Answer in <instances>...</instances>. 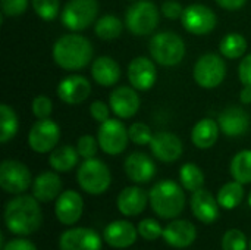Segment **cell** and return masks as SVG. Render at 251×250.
<instances>
[{
    "mask_svg": "<svg viewBox=\"0 0 251 250\" xmlns=\"http://www.w3.org/2000/svg\"><path fill=\"white\" fill-rule=\"evenodd\" d=\"M43 222L40 202L34 196L19 194L4 208V224L12 234L25 237L34 234Z\"/></svg>",
    "mask_w": 251,
    "mask_h": 250,
    "instance_id": "obj_1",
    "label": "cell"
},
{
    "mask_svg": "<svg viewBox=\"0 0 251 250\" xmlns=\"http://www.w3.org/2000/svg\"><path fill=\"white\" fill-rule=\"evenodd\" d=\"M53 59L66 71H78L93 59V46L88 38L79 34H66L54 43Z\"/></svg>",
    "mask_w": 251,
    "mask_h": 250,
    "instance_id": "obj_2",
    "label": "cell"
},
{
    "mask_svg": "<svg viewBox=\"0 0 251 250\" xmlns=\"http://www.w3.org/2000/svg\"><path fill=\"white\" fill-rule=\"evenodd\" d=\"M153 212L163 220L179 217L185 208V193L179 184L172 180H163L153 186L149 193Z\"/></svg>",
    "mask_w": 251,
    "mask_h": 250,
    "instance_id": "obj_3",
    "label": "cell"
},
{
    "mask_svg": "<svg viewBox=\"0 0 251 250\" xmlns=\"http://www.w3.org/2000/svg\"><path fill=\"white\" fill-rule=\"evenodd\" d=\"M150 53L159 65L175 66L185 56V43L176 32L163 31L150 40Z\"/></svg>",
    "mask_w": 251,
    "mask_h": 250,
    "instance_id": "obj_4",
    "label": "cell"
},
{
    "mask_svg": "<svg viewBox=\"0 0 251 250\" xmlns=\"http://www.w3.org/2000/svg\"><path fill=\"white\" fill-rule=\"evenodd\" d=\"M76 180L79 187L85 193L99 196L109 189L112 183V175L104 162L91 158V159H85V162L81 164L76 172Z\"/></svg>",
    "mask_w": 251,
    "mask_h": 250,
    "instance_id": "obj_5",
    "label": "cell"
},
{
    "mask_svg": "<svg viewBox=\"0 0 251 250\" xmlns=\"http://www.w3.org/2000/svg\"><path fill=\"white\" fill-rule=\"evenodd\" d=\"M159 9L150 0H138L134 1L125 15L126 28L135 35H149L159 25Z\"/></svg>",
    "mask_w": 251,
    "mask_h": 250,
    "instance_id": "obj_6",
    "label": "cell"
},
{
    "mask_svg": "<svg viewBox=\"0 0 251 250\" xmlns=\"http://www.w3.org/2000/svg\"><path fill=\"white\" fill-rule=\"evenodd\" d=\"M97 13V0H69L60 13V21L71 31H82L94 22Z\"/></svg>",
    "mask_w": 251,
    "mask_h": 250,
    "instance_id": "obj_7",
    "label": "cell"
},
{
    "mask_svg": "<svg viewBox=\"0 0 251 250\" xmlns=\"http://www.w3.org/2000/svg\"><path fill=\"white\" fill-rule=\"evenodd\" d=\"M194 80L203 88H216L226 77L224 59L215 53L203 55L194 65Z\"/></svg>",
    "mask_w": 251,
    "mask_h": 250,
    "instance_id": "obj_8",
    "label": "cell"
},
{
    "mask_svg": "<svg viewBox=\"0 0 251 250\" xmlns=\"http://www.w3.org/2000/svg\"><path fill=\"white\" fill-rule=\"evenodd\" d=\"M32 186V177L25 164L13 159L0 165V187L10 194H22Z\"/></svg>",
    "mask_w": 251,
    "mask_h": 250,
    "instance_id": "obj_9",
    "label": "cell"
},
{
    "mask_svg": "<svg viewBox=\"0 0 251 250\" xmlns=\"http://www.w3.org/2000/svg\"><path fill=\"white\" fill-rule=\"evenodd\" d=\"M97 140L100 149L106 155L116 156L125 152L128 146L129 134L126 127L119 119H107L100 125L97 133Z\"/></svg>",
    "mask_w": 251,
    "mask_h": 250,
    "instance_id": "obj_10",
    "label": "cell"
},
{
    "mask_svg": "<svg viewBox=\"0 0 251 250\" xmlns=\"http://www.w3.org/2000/svg\"><path fill=\"white\" fill-rule=\"evenodd\" d=\"M60 139V128L59 125L46 118L38 119L29 130L28 134V144L35 153H47L54 150Z\"/></svg>",
    "mask_w": 251,
    "mask_h": 250,
    "instance_id": "obj_11",
    "label": "cell"
},
{
    "mask_svg": "<svg viewBox=\"0 0 251 250\" xmlns=\"http://www.w3.org/2000/svg\"><path fill=\"white\" fill-rule=\"evenodd\" d=\"M181 21L184 28L196 35H206L212 32L218 22L215 12L204 4H190L184 7Z\"/></svg>",
    "mask_w": 251,
    "mask_h": 250,
    "instance_id": "obj_12",
    "label": "cell"
},
{
    "mask_svg": "<svg viewBox=\"0 0 251 250\" xmlns=\"http://www.w3.org/2000/svg\"><path fill=\"white\" fill-rule=\"evenodd\" d=\"M59 248L60 250H101V239L91 228H71L62 233Z\"/></svg>",
    "mask_w": 251,
    "mask_h": 250,
    "instance_id": "obj_13",
    "label": "cell"
},
{
    "mask_svg": "<svg viewBox=\"0 0 251 250\" xmlns=\"http://www.w3.org/2000/svg\"><path fill=\"white\" fill-rule=\"evenodd\" d=\"M84 211V200L75 190L62 192L54 203V214L63 225H74L79 221Z\"/></svg>",
    "mask_w": 251,
    "mask_h": 250,
    "instance_id": "obj_14",
    "label": "cell"
},
{
    "mask_svg": "<svg viewBox=\"0 0 251 250\" xmlns=\"http://www.w3.org/2000/svg\"><path fill=\"white\" fill-rule=\"evenodd\" d=\"M150 149L156 159L166 164L178 161L184 150L181 139L168 131L156 133L150 141Z\"/></svg>",
    "mask_w": 251,
    "mask_h": 250,
    "instance_id": "obj_15",
    "label": "cell"
},
{
    "mask_svg": "<svg viewBox=\"0 0 251 250\" xmlns=\"http://www.w3.org/2000/svg\"><path fill=\"white\" fill-rule=\"evenodd\" d=\"M56 91L62 102L68 105H79L88 99L91 84L82 75H69L59 83Z\"/></svg>",
    "mask_w": 251,
    "mask_h": 250,
    "instance_id": "obj_16",
    "label": "cell"
},
{
    "mask_svg": "<svg viewBox=\"0 0 251 250\" xmlns=\"http://www.w3.org/2000/svg\"><path fill=\"white\" fill-rule=\"evenodd\" d=\"M109 106L118 118L128 119V118H132L138 112L140 97L137 91L134 90V87L131 88L126 85H121L112 91L109 97Z\"/></svg>",
    "mask_w": 251,
    "mask_h": 250,
    "instance_id": "obj_17",
    "label": "cell"
},
{
    "mask_svg": "<svg viewBox=\"0 0 251 250\" xmlns=\"http://www.w3.org/2000/svg\"><path fill=\"white\" fill-rule=\"evenodd\" d=\"M156 66L146 56H138L128 65V80L135 90H150L156 83Z\"/></svg>",
    "mask_w": 251,
    "mask_h": 250,
    "instance_id": "obj_18",
    "label": "cell"
},
{
    "mask_svg": "<svg viewBox=\"0 0 251 250\" xmlns=\"http://www.w3.org/2000/svg\"><path fill=\"white\" fill-rule=\"evenodd\" d=\"M165 242L176 249H185L191 246L197 239V228L193 222L185 220H175L163 228Z\"/></svg>",
    "mask_w": 251,
    "mask_h": 250,
    "instance_id": "obj_19",
    "label": "cell"
},
{
    "mask_svg": "<svg viewBox=\"0 0 251 250\" xmlns=\"http://www.w3.org/2000/svg\"><path fill=\"white\" fill-rule=\"evenodd\" d=\"M124 169H125L126 177L137 184L149 183L156 174V165L153 159L149 155L141 153V152L131 153L125 159Z\"/></svg>",
    "mask_w": 251,
    "mask_h": 250,
    "instance_id": "obj_20",
    "label": "cell"
},
{
    "mask_svg": "<svg viewBox=\"0 0 251 250\" xmlns=\"http://www.w3.org/2000/svg\"><path fill=\"white\" fill-rule=\"evenodd\" d=\"M190 205L193 215L203 224H213L219 218V202L209 190L200 189L194 192Z\"/></svg>",
    "mask_w": 251,
    "mask_h": 250,
    "instance_id": "obj_21",
    "label": "cell"
},
{
    "mask_svg": "<svg viewBox=\"0 0 251 250\" xmlns=\"http://www.w3.org/2000/svg\"><path fill=\"white\" fill-rule=\"evenodd\" d=\"M138 228H135L129 221H113L110 222L104 231V242L115 249H126L137 242Z\"/></svg>",
    "mask_w": 251,
    "mask_h": 250,
    "instance_id": "obj_22",
    "label": "cell"
},
{
    "mask_svg": "<svg viewBox=\"0 0 251 250\" xmlns=\"http://www.w3.org/2000/svg\"><path fill=\"white\" fill-rule=\"evenodd\" d=\"M149 194L137 187V186H132V187H126L124 189L119 196H118V200H116V206L119 209V212L125 217H137L140 215L141 212H144L147 203H149Z\"/></svg>",
    "mask_w": 251,
    "mask_h": 250,
    "instance_id": "obj_23",
    "label": "cell"
},
{
    "mask_svg": "<svg viewBox=\"0 0 251 250\" xmlns=\"http://www.w3.org/2000/svg\"><path fill=\"white\" fill-rule=\"evenodd\" d=\"M32 196L43 203L56 200L62 193V180L56 172H41L32 181Z\"/></svg>",
    "mask_w": 251,
    "mask_h": 250,
    "instance_id": "obj_24",
    "label": "cell"
},
{
    "mask_svg": "<svg viewBox=\"0 0 251 250\" xmlns=\"http://www.w3.org/2000/svg\"><path fill=\"white\" fill-rule=\"evenodd\" d=\"M250 119L244 109L231 106L219 115V128L225 136L237 137L249 130Z\"/></svg>",
    "mask_w": 251,
    "mask_h": 250,
    "instance_id": "obj_25",
    "label": "cell"
},
{
    "mask_svg": "<svg viewBox=\"0 0 251 250\" xmlns=\"http://www.w3.org/2000/svg\"><path fill=\"white\" fill-rule=\"evenodd\" d=\"M91 77L101 87H112L121 78V68L110 56H100L93 62Z\"/></svg>",
    "mask_w": 251,
    "mask_h": 250,
    "instance_id": "obj_26",
    "label": "cell"
},
{
    "mask_svg": "<svg viewBox=\"0 0 251 250\" xmlns=\"http://www.w3.org/2000/svg\"><path fill=\"white\" fill-rule=\"evenodd\" d=\"M219 131L221 128L218 122L210 118H204L194 125L191 131V140L199 149H210L218 141Z\"/></svg>",
    "mask_w": 251,
    "mask_h": 250,
    "instance_id": "obj_27",
    "label": "cell"
},
{
    "mask_svg": "<svg viewBox=\"0 0 251 250\" xmlns=\"http://www.w3.org/2000/svg\"><path fill=\"white\" fill-rule=\"evenodd\" d=\"M79 159V153L72 146H60L54 150H51L49 164L50 167L57 172H68L74 167H76Z\"/></svg>",
    "mask_w": 251,
    "mask_h": 250,
    "instance_id": "obj_28",
    "label": "cell"
},
{
    "mask_svg": "<svg viewBox=\"0 0 251 250\" xmlns=\"http://www.w3.org/2000/svg\"><path fill=\"white\" fill-rule=\"evenodd\" d=\"M243 186L244 184L234 180L231 183H226L224 187H221L218 197H216L219 202V206L226 211H231V209H235L237 206H240V203L244 199V187Z\"/></svg>",
    "mask_w": 251,
    "mask_h": 250,
    "instance_id": "obj_29",
    "label": "cell"
},
{
    "mask_svg": "<svg viewBox=\"0 0 251 250\" xmlns=\"http://www.w3.org/2000/svg\"><path fill=\"white\" fill-rule=\"evenodd\" d=\"M231 175L241 184L251 183V150L238 152L231 161Z\"/></svg>",
    "mask_w": 251,
    "mask_h": 250,
    "instance_id": "obj_30",
    "label": "cell"
},
{
    "mask_svg": "<svg viewBox=\"0 0 251 250\" xmlns=\"http://www.w3.org/2000/svg\"><path fill=\"white\" fill-rule=\"evenodd\" d=\"M221 53L228 59H238L241 57L247 50V40L243 34L238 32H229L226 34L221 43H219Z\"/></svg>",
    "mask_w": 251,
    "mask_h": 250,
    "instance_id": "obj_31",
    "label": "cell"
},
{
    "mask_svg": "<svg viewBox=\"0 0 251 250\" xmlns=\"http://www.w3.org/2000/svg\"><path fill=\"white\" fill-rule=\"evenodd\" d=\"M19 128L18 116L9 105H0V141L7 143L12 140Z\"/></svg>",
    "mask_w": 251,
    "mask_h": 250,
    "instance_id": "obj_32",
    "label": "cell"
},
{
    "mask_svg": "<svg viewBox=\"0 0 251 250\" xmlns=\"http://www.w3.org/2000/svg\"><path fill=\"white\" fill-rule=\"evenodd\" d=\"M122 29H124V25H122L121 19L113 16V15L101 16L96 22V27H94V31H96L97 37L101 38V40H106V41L118 38L122 34Z\"/></svg>",
    "mask_w": 251,
    "mask_h": 250,
    "instance_id": "obj_33",
    "label": "cell"
},
{
    "mask_svg": "<svg viewBox=\"0 0 251 250\" xmlns=\"http://www.w3.org/2000/svg\"><path fill=\"white\" fill-rule=\"evenodd\" d=\"M179 180L185 190L194 193V192L203 189L204 174L196 164H185L179 169Z\"/></svg>",
    "mask_w": 251,
    "mask_h": 250,
    "instance_id": "obj_34",
    "label": "cell"
},
{
    "mask_svg": "<svg viewBox=\"0 0 251 250\" xmlns=\"http://www.w3.org/2000/svg\"><path fill=\"white\" fill-rule=\"evenodd\" d=\"M222 250H247V237L238 230H228L222 237Z\"/></svg>",
    "mask_w": 251,
    "mask_h": 250,
    "instance_id": "obj_35",
    "label": "cell"
},
{
    "mask_svg": "<svg viewBox=\"0 0 251 250\" xmlns=\"http://www.w3.org/2000/svg\"><path fill=\"white\" fill-rule=\"evenodd\" d=\"M60 0H32L35 13L44 21H53L59 15Z\"/></svg>",
    "mask_w": 251,
    "mask_h": 250,
    "instance_id": "obj_36",
    "label": "cell"
},
{
    "mask_svg": "<svg viewBox=\"0 0 251 250\" xmlns=\"http://www.w3.org/2000/svg\"><path fill=\"white\" fill-rule=\"evenodd\" d=\"M128 134H129V140L138 146H144V144H150L151 139H153V133H151V128L144 124V122H134L129 130H128Z\"/></svg>",
    "mask_w": 251,
    "mask_h": 250,
    "instance_id": "obj_37",
    "label": "cell"
},
{
    "mask_svg": "<svg viewBox=\"0 0 251 250\" xmlns=\"http://www.w3.org/2000/svg\"><path fill=\"white\" fill-rule=\"evenodd\" d=\"M137 228H138V234H140L144 240H149V242L157 240L159 237L163 236V227H162L156 220H151V218L143 220V221L138 224Z\"/></svg>",
    "mask_w": 251,
    "mask_h": 250,
    "instance_id": "obj_38",
    "label": "cell"
},
{
    "mask_svg": "<svg viewBox=\"0 0 251 250\" xmlns=\"http://www.w3.org/2000/svg\"><path fill=\"white\" fill-rule=\"evenodd\" d=\"M32 115L38 119H46L51 115V111H53V103L51 100L44 96V94H40L37 97H34L32 100Z\"/></svg>",
    "mask_w": 251,
    "mask_h": 250,
    "instance_id": "obj_39",
    "label": "cell"
},
{
    "mask_svg": "<svg viewBox=\"0 0 251 250\" xmlns=\"http://www.w3.org/2000/svg\"><path fill=\"white\" fill-rule=\"evenodd\" d=\"M97 144H99V140H96L93 136H82L78 139L76 150H78L81 158L91 159L97 153Z\"/></svg>",
    "mask_w": 251,
    "mask_h": 250,
    "instance_id": "obj_40",
    "label": "cell"
},
{
    "mask_svg": "<svg viewBox=\"0 0 251 250\" xmlns=\"http://www.w3.org/2000/svg\"><path fill=\"white\" fill-rule=\"evenodd\" d=\"M3 16H19L28 7V0H0Z\"/></svg>",
    "mask_w": 251,
    "mask_h": 250,
    "instance_id": "obj_41",
    "label": "cell"
},
{
    "mask_svg": "<svg viewBox=\"0 0 251 250\" xmlns=\"http://www.w3.org/2000/svg\"><path fill=\"white\" fill-rule=\"evenodd\" d=\"M109 108H110V106H107L104 102L96 100V102H93L91 106H90V115H91V118H93L94 121H97V122L101 124V122H104V121L109 119Z\"/></svg>",
    "mask_w": 251,
    "mask_h": 250,
    "instance_id": "obj_42",
    "label": "cell"
},
{
    "mask_svg": "<svg viewBox=\"0 0 251 250\" xmlns=\"http://www.w3.org/2000/svg\"><path fill=\"white\" fill-rule=\"evenodd\" d=\"M160 12L163 13V16H166L168 19H178L182 16V12H184V7L181 6L179 1H175V0H166L162 7H160Z\"/></svg>",
    "mask_w": 251,
    "mask_h": 250,
    "instance_id": "obj_43",
    "label": "cell"
},
{
    "mask_svg": "<svg viewBox=\"0 0 251 250\" xmlns=\"http://www.w3.org/2000/svg\"><path fill=\"white\" fill-rule=\"evenodd\" d=\"M238 75H240V81L244 85L251 87V53L241 60L238 68Z\"/></svg>",
    "mask_w": 251,
    "mask_h": 250,
    "instance_id": "obj_44",
    "label": "cell"
},
{
    "mask_svg": "<svg viewBox=\"0 0 251 250\" xmlns=\"http://www.w3.org/2000/svg\"><path fill=\"white\" fill-rule=\"evenodd\" d=\"M3 250H37V248L31 240L19 237V239H13V240L7 242L3 246Z\"/></svg>",
    "mask_w": 251,
    "mask_h": 250,
    "instance_id": "obj_45",
    "label": "cell"
},
{
    "mask_svg": "<svg viewBox=\"0 0 251 250\" xmlns=\"http://www.w3.org/2000/svg\"><path fill=\"white\" fill-rule=\"evenodd\" d=\"M218 4L226 10H237L240 7H243L246 4L247 0H216Z\"/></svg>",
    "mask_w": 251,
    "mask_h": 250,
    "instance_id": "obj_46",
    "label": "cell"
},
{
    "mask_svg": "<svg viewBox=\"0 0 251 250\" xmlns=\"http://www.w3.org/2000/svg\"><path fill=\"white\" fill-rule=\"evenodd\" d=\"M240 99L244 105H250L251 103V87L250 85H244L241 93H240Z\"/></svg>",
    "mask_w": 251,
    "mask_h": 250,
    "instance_id": "obj_47",
    "label": "cell"
},
{
    "mask_svg": "<svg viewBox=\"0 0 251 250\" xmlns=\"http://www.w3.org/2000/svg\"><path fill=\"white\" fill-rule=\"evenodd\" d=\"M249 205H250V208H251V192H250V194H249Z\"/></svg>",
    "mask_w": 251,
    "mask_h": 250,
    "instance_id": "obj_48",
    "label": "cell"
},
{
    "mask_svg": "<svg viewBox=\"0 0 251 250\" xmlns=\"http://www.w3.org/2000/svg\"><path fill=\"white\" fill-rule=\"evenodd\" d=\"M249 249L251 250V240H250V243H249Z\"/></svg>",
    "mask_w": 251,
    "mask_h": 250,
    "instance_id": "obj_49",
    "label": "cell"
}]
</instances>
